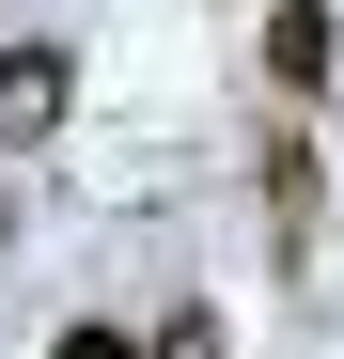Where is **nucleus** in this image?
Segmentation results:
<instances>
[{"label":"nucleus","mask_w":344,"mask_h":359,"mask_svg":"<svg viewBox=\"0 0 344 359\" xmlns=\"http://www.w3.org/2000/svg\"><path fill=\"white\" fill-rule=\"evenodd\" d=\"M63 109H79V63H63V47H0V141H63Z\"/></svg>","instance_id":"f257e3e1"},{"label":"nucleus","mask_w":344,"mask_h":359,"mask_svg":"<svg viewBox=\"0 0 344 359\" xmlns=\"http://www.w3.org/2000/svg\"><path fill=\"white\" fill-rule=\"evenodd\" d=\"M329 63H344V32H329V0H282V16H266V79H282V94H313Z\"/></svg>","instance_id":"f03ea898"},{"label":"nucleus","mask_w":344,"mask_h":359,"mask_svg":"<svg viewBox=\"0 0 344 359\" xmlns=\"http://www.w3.org/2000/svg\"><path fill=\"white\" fill-rule=\"evenodd\" d=\"M266 203H282V234H298V219H313V141H298V126H282V141H266Z\"/></svg>","instance_id":"7ed1b4c3"},{"label":"nucleus","mask_w":344,"mask_h":359,"mask_svg":"<svg viewBox=\"0 0 344 359\" xmlns=\"http://www.w3.org/2000/svg\"><path fill=\"white\" fill-rule=\"evenodd\" d=\"M47 359H141V328H110V313H63V344Z\"/></svg>","instance_id":"20e7f679"},{"label":"nucleus","mask_w":344,"mask_h":359,"mask_svg":"<svg viewBox=\"0 0 344 359\" xmlns=\"http://www.w3.org/2000/svg\"><path fill=\"white\" fill-rule=\"evenodd\" d=\"M141 359H219V313H172V328H141Z\"/></svg>","instance_id":"39448f33"}]
</instances>
